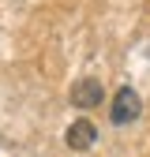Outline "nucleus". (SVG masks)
Instances as JSON below:
<instances>
[{
	"label": "nucleus",
	"instance_id": "nucleus-1",
	"mask_svg": "<svg viewBox=\"0 0 150 157\" xmlns=\"http://www.w3.org/2000/svg\"><path fill=\"white\" fill-rule=\"evenodd\" d=\"M139 116V94L131 90V86H124V90H116V97H112V124H131Z\"/></svg>",
	"mask_w": 150,
	"mask_h": 157
},
{
	"label": "nucleus",
	"instance_id": "nucleus-2",
	"mask_svg": "<svg viewBox=\"0 0 150 157\" xmlns=\"http://www.w3.org/2000/svg\"><path fill=\"white\" fill-rule=\"evenodd\" d=\"M94 139H98V127H94L90 120H75V124L68 127V135H64V142H68V150H75V153H83V150H90V146H94Z\"/></svg>",
	"mask_w": 150,
	"mask_h": 157
},
{
	"label": "nucleus",
	"instance_id": "nucleus-3",
	"mask_svg": "<svg viewBox=\"0 0 150 157\" xmlns=\"http://www.w3.org/2000/svg\"><path fill=\"white\" fill-rule=\"evenodd\" d=\"M71 105H75V109H94V105H101V82H98V78H79V82L71 86Z\"/></svg>",
	"mask_w": 150,
	"mask_h": 157
}]
</instances>
